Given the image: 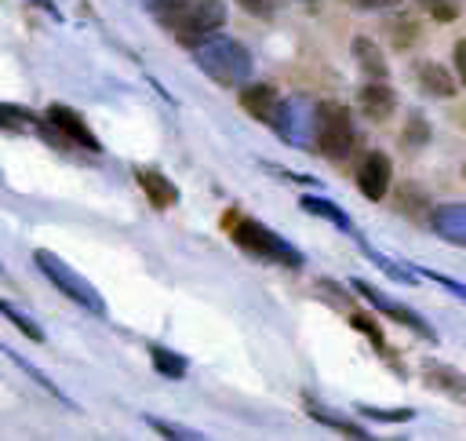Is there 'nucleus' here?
I'll list each match as a JSON object with an SVG mask.
<instances>
[{
  "instance_id": "nucleus-1",
  "label": "nucleus",
  "mask_w": 466,
  "mask_h": 441,
  "mask_svg": "<svg viewBox=\"0 0 466 441\" xmlns=\"http://www.w3.org/2000/svg\"><path fill=\"white\" fill-rule=\"evenodd\" d=\"M222 230H226V237H229L237 248H244L248 255H255V259H262V262H277V266H284V270H302V266H306V255H302L295 244H288V241H284L277 230H269L266 222L240 215L237 208L222 215Z\"/></svg>"
},
{
  "instance_id": "nucleus-2",
  "label": "nucleus",
  "mask_w": 466,
  "mask_h": 441,
  "mask_svg": "<svg viewBox=\"0 0 466 441\" xmlns=\"http://www.w3.org/2000/svg\"><path fill=\"white\" fill-rule=\"evenodd\" d=\"M157 22L175 36V44L193 51L197 44H204L226 26V4L222 0H164Z\"/></svg>"
},
{
  "instance_id": "nucleus-3",
  "label": "nucleus",
  "mask_w": 466,
  "mask_h": 441,
  "mask_svg": "<svg viewBox=\"0 0 466 441\" xmlns=\"http://www.w3.org/2000/svg\"><path fill=\"white\" fill-rule=\"evenodd\" d=\"M193 66H197L211 84H218V87H240V84L251 80V69H255L251 51H248L240 40L222 36V33H215V36H208L204 44L193 47Z\"/></svg>"
},
{
  "instance_id": "nucleus-4",
  "label": "nucleus",
  "mask_w": 466,
  "mask_h": 441,
  "mask_svg": "<svg viewBox=\"0 0 466 441\" xmlns=\"http://www.w3.org/2000/svg\"><path fill=\"white\" fill-rule=\"evenodd\" d=\"M33 262H36V270H40L69 303H76V306L87 310L91 317H106V303H102L98 288H95L84 273H76L66 259H58V255L47 251V248H36V251H33Z\"/></svg>"
},
{
  "instance_id": "nucleus-5",
  "label": "nucleus",
  "mask_w": 466,
  "mask_h": 441,
  "mask_svg": "<svg viewBox=\"0 0 466 441\" xmlns=\"http://www.w3.org/2000/svg\"><path fill=\"white\" fill-rule=\"evenodd\" d=\"M313 142H317V153H324L328 160H346L357 146V128H353V117L342 102L335 98H324L317 102V131H313Z\"/></svg>"
},
{
  "instance_id": "nucleus-6",
  "label": "nucleus",
  "mask_w": 466,
  "mask_h": 441,
  "mask_svg": "<svg viewBox=\"0 0 466 441\" xmlns=\"http://www.w3.org/2000/svg\"><path fill=\"white\" fill-rule=\"evenodd\" d=\"M288 146L295 149H317L313 131H317V102H309L306 95H284L277 120L269 124Z\"/></svg>"
},
{
  "instance_id": "nucleus-7",
  "label": "nucleus",
  "mask_w": 466,
  "mask_h": 441,
  "mask_svg": "<svg viewBox=\"0 0 466 441\" xmlns=\"http://www.w3.org/2000/svg\"><path fill=\"white\" fill-rule=\"evenodd\" d=\"M350 288L360 295V299H368L382 317H390V321H397V324H404V328H411L419 339H426V343H437V332H433V324L422 317V313H415L411 306H404V303H397V299H390L386 292H379L375 284H368V281H350Z\"/></svg>"
},
{
  "instance_id": "nucleus-8",
  "label": "nucleus",
  "mask_w": 466,
  "mask_h": 441,
  "mask_svg": "<svg viewBox=\"0 0 466 441\" xmlns=\"http://www.w3.org/2000/svg\"><path fill=\"white\" fill-rule=\"evenodd\" d=\"M390 179H393V160H390V153H382V149H368V153L357 160L353 182H357L360 197H368V200H382L386 190H390Z\"/></svg>"
},
{
  "instance_id": "nucleus-9",
  "label": "nucleus",
  "mask_w": 466,
  "mask_h": 441,
  "mask_svg": "<svg viewBox=\"0 0 466 441\" xmlns=\"http://www.w3.org/2000/svg\"><path fill=\"white\" fill-rule=\"evenodd\" d=\"M44 113H47V120L69 138V146L87 149V153H102V142H98V135L91 131V124L84 120V113H76V109L66 106V102H51Z\"/></svg>"
},
{
  "instance_id": "nucleus-10",
  "label": "nucleus",
  "mask_w": 466,
  "mask_h": 441,
  "mask_svg": "<svg viewBox=\"0 0 466 441\" xmlns=\"http://www.w3.org/2000/svg\"><path fill=\"white\" fill-rule=\"evenodd\" d=\"M357 109L375 124H386L397 113V91L386 80H368L357 91Z\"/></svg>"
},
{
  "instance_id": "nucleus-11",
  "label": "nucleus",
  "mask_w": 466,
  "mask_h": 441,
  "mask_svg": "<svg viewBox=\"0 0 466 441\" xmlns=\"http://www.w3.org/2000/svg\"><path fill=\"white\" fill-rule=\"evenodd\" d=\"M280 91L273 84H244L240 87V109L251 117V120H262V124H273L277 120V109H280Z\"/></svg>"
},
{
  "instance_id": "nucleus-12",
  "label": "nucleus",
  "mask_w": 466,
  "mask_h": 441,
  "mask_svg": "<svg viewBox=\"0 0 466 441\" xmlns=\"http://www.w3.org/2000/svg\"><path fill=\"white\" fill-rule=\"evenodd\" d=\"M422 383L459 405H466V372L444 364V361H422Z\"/></svg>"
},
{
  "instance_id": "nucleus-13",
  "label": "nucleus",
  "mask_w": 466,
  "mask_h": 441,
  "mask_svg": "<svg viewBox=\"0 0 466 441\" xmlns=\"http://www.w3.org/2000/svg\"><path fill=\"white\" fill-rule=\"evenodd\" d=\"M430 230L441 241L466 248V204H433L430 208Z\"/></svg>"
},
{
  "instance_id": "nucleus-14",
  "label": "nucleus",
  "mask_w": 466,
  "mask_h": 441,
  "mask_svg": "<svg viewBox=\"0 0 466 441\" xmlns=\"http://www.w3.org/2000/svg\"><path fill=\"white\" fill-rule=\"evenodd\" d=\"M135 182L142 186L146 200H149L157 211H167V208L178 204V186H175L164 171H157V168H135Z\"/></svg>"
},
{
  "instance_id": "nucleus-15",
  "label": "nucleus",
  "mask_w": 466,
  "mask_h": 441,
  "mask_svg": "<svg viewBox=\"0 0 466 441\" xmlns=\"http://www.w3.org/2000/svg\"><path fill=\"white\" fill-rule=\"evenodd\" d=\"M302 412L313 419V423H320V426H331V430H339L342 437H353V441H371L375 434H368L360 423H353V419H346V415H335L331 408H324L313 394H302Z\"/></svg>"
},
{
  "instance_id": "nucleus-16",
  "label": "nucleus",
  "mask_w": 466,
  "mask_h": 441,
  "mask_svg": "<svg viewBox=\"0 0 466 441\" xmlns=\"http://www.w3.org/2000/svg\"><path fill=\"white\" fill-rule=\"evenodd\" d=\"M415 80H419V91L430 95V98H451L459 91V80L441 62H419L415 66Z\"/></svg>"
},
{
  "instance_id": "nucleus-17",
  "label": "nucleus",
  "mask_w": 466,
  "mask_h": 441,
  "mask_svg": "<svg viewBox=\"0 0 466 441\" xmlns=\"http://www.w3.org/2000/svg\"><path fill=\"white\" fill-rule=\"evenodd\" d=\"M299 208L306 211V215H317V219H328V222H335L346 237H357L360 230L353 226V219L335 204V200H328V197H320V193H302L299 197Z\"/></svg>"
},
{
  "instance_id": "nucleus-18",
  "label": "nucleus",
  "mask_w": 466,
  "mask_h": 441,
  "mask_svg": "<svg viewBox=\"0 0 466 441\" xmlns=\"http://www.w3.org/2000/svg\"><path fill=\"white\" fill-rule=\"evenodd\" d=\"M353 62H357V69L368 77V80H386L390 77V62H386V55L375 47V40H368V36H353Z\"/></svg>"
},
{
  "instance_id": "nucleus-19",
  "label": "nucleus",
  "mask_w": 466,
  "mask_h": 441,
  "mask_svg": "<svg viewBox=\"0 0 466 441\" xmlns=\"http://www.w3.org/2000/svg\"><path fill=\"white\" fill-rule=\"evenodd\" d=\"M346 321H350V328H353V332H360V335L371 343V350H375L382 361H390V364L404 375V368L397 364V357H393V350H390V343H386V335H382V328H379V321H375L371 313H357V310H350V317H346Z\"/></svg>"
},
{
  "instance_id": "nucleus-20",
  "label": "nucleus",
  "mask_w": 466,
  "mask_h": 441,
  "mask_svg": "<svg viewBox=\"0 0 466 441\" xmlns=\"http://www.w3.org/2000/svg\"><path fill=\"white\" fill-rule=\"evenodd\" d=\"M0 124H4V131H33V135H40V128L47 124V117L44 113H33V109H25V106H15V102H4L0 106Z\"/></svg>"
},
{
  "instance_id": "nucleus-21",
  "label": "nucleus",
  "mask_w": 466,
  "mask_h": 441,
  "mask_svg": "<svg viewBox=\"0 0 466 441\" xmlns=\"http://www.w3.org/2000/svg\"><path fill=\"white\" fill-rule=\"evenodd\" d=\"M149 350V361H153V372L164 375V379H186L189 372V361L182 354H175L171 346H160V343H146Z\"/></svg>"
},
{
  "instance_id": "nucleus-22",
  "label": "nucleus",
  "mask_w": 466,
  "mask_h": 441,
  "mask_svg": "<svg viewBox=\"0 0 466 441\" xmlns=\"http://www.w3.org/2000/svg\"><path fill=\"white\" fill-rule=\"evenodd\" d=\"M353 241L360 244V251H364V255H368V259H371V262H375V266H379V270H382V273H386L390 281H397V284H419V277H422L419 270H411V266H397V262H393L390 255L375 251V248H371V244H368V241H364L360 233H357Z\"/></svg>"
},
{
  "instance_id": "nucleus-23",
  "label": "nucleus",
  "mask_w": 466,
  "mask_h": 441,
  "mask_svg": "<svg viewBox=\"0 0 466 441\" xmlns=\"http://www.w3.org/2000/svg\"><path fill=\"white\" fill-rule=\"evenodd\" d=\"M430 120H426V113L422 109H408L404 113V128H400V142L408 146V149H422L426 142H430Z\"/></svg>"
},
{
  "instance_id": "nucleus-24",
  "label": "nucleus",
  "mask_w": 466,
  "mask_h": 441,
  "mask_svg": "<svg viewBox=\"0 0 466 441\" xmlns=\"http://www.w3.org/2000/svg\"><path fill=\"white\" fill-rule=\"evenodd\" d=\"M386 33H390L393 47H411V44L419 40V26H415V18L404 15V11H397V15L386 18Z\"/></svg>"
},
{
  "instance_id": "nucleus-25",
  "label": "nucleus",
  "mask_w": 466,
  "mask_h": 441,
  "mask_svg": "<svg viewBox=\"0 0 466 441\" xmlns=\"http://www.w3.org/2000/svg\"><path fill=\"white\" fill-rule=\"evenodd\" d=\"M4 354H7V361H15V364H18V368H22V372H25V375H29V379H33V383H36V386L44 390V394H51L55 401H62V405H69V408H73V401H69V397H66V394H62V390H58V386H55V383H51V379H47V375H44V372H40V368L33 364V361L18 357L15 350H4Z\"/></svg>"
},
{
  "instance_id": "nucleus-26",
  "label": "nucleus",
  "mask_w": 466,
  "mask_h": 441,
  "mask_svg": "<svg viewBox=\"0 0 466 441\" xmlns=\"http://www.w3.org/2000/svg\"><path fill=\"white\" fill-rule=\"evenodd\" d=\"M0 310H4V317H7L18 332H25V339H33V343H44V339H47V335H44V328H40L25 310H18L11 299H4V303H0Z\"/></svg>"
},
{
  "instance_id": "nucleus-27",
  "label": "nucleus",
  "mask_w": 466,
  "mask_h": 441,
  "mask_svg": "<svg viewBox=\"0 0 466 441\" xmlns=\"http://www.w3.org/2000/svg\"><path fill=\"white\" fill-rule=\"evenodd\" d=\"M146 423H149L160 437H167V441H204V434H200V430L182 426V423H167V419H157V415H146Z\"/></svg>"
},
{
  "instance_id": "nucleus-28",
  "label": "nucleus",
  "mask_w": 466,
  "mask_h": 441,
  "mask_svg": "<svg viewBox=\"0 0 466 441\" xmlns=\"http://www.w3.org/2000/svg\"><path fill=\"white\" fill-rule=\"evenodd\" d=\"M357 415L375 423H408L415 419V408H379V405H357Z\"/></svg>"
},
{
  "instance_id": "nucleus-29",
  "label": "nucleus",
  "mask_w": 466,
  "mask_h": 441,
  "mask_svg": "<svg viewBox=\"0 0 466 441\" xmlns=\"http://www.w3.org/2000/svg\"><path fill=\"white\" fill-rule=\"evenodd\" d=\"M313 288H317V295H320V299H328L331 306H339V310H353V299H350V292H342V284H335V281L320 277Z\"/></svg>"
},
{
  "instance_id": "nucleus-30",
  "label": "nucleus",
  "mask_w": 466,
  "mask_h": 441,
  "mask_svg": "<svg viewBox=\"0 0 466 441\" xmlns=\"http://www.w3.org/2000/svg\"><path fill=\"white\" fill-rule=\"evenodd\" d=\"M451 55H455V77H459V84H462V91H466V36L455 40Z\"/></svg>"
},
{
  "instance_id": "nucleus-31",
  "label": "nucleus",
  "mask_w": 466,
  "mask_h": 441,
  "mask_svg": "<svg viewBox=\"0 0 466 441\" xmlns=\"http://www.w3.org/2000/svg\"><path fill=\"white\" fill-rule=\"evenodd\" d=\"M262 168H266L269 175H277V179H288V182H299V186H313V179H309V175H295V171H284V168H277V164H269V160H262Z\"/></svg>"
},
{
  "instance_id": "nucleus-32",
  "label": "nucleus",
  "mask_w": 466,
  "mask_h": 441,
  "mask_svg": "<svg viewBox=\"0 0 466 441\" xmlns=\"http://www.w3.org/2000/svg\"><path fill=\"white\" fill-rule=\"evenodd\" d=\"M248 15H262V18H269V11H273V0H237Z\"/></svg>"
},
{
  "instance_id": "nucleus-33",
  "label": "nucleus",
  "mask_w": 466,
  "mask_h": 441,
  "mask_svg": "<svg viewBox=\"0 0 466 441\" xmlns=\"http://www.w3.org/2000/svg\"><path fill=\"white\" fill-rule=\"evenodd\" d=\"M430 11H433V18H441V22L455 18V4H451V0H441V4H433Z\"/></svg>"
},
{
  "instance_id": "nucleus-34",
  "label": "nucleus",
  "mask_w": 466,
  "mask_h": 441,
  "mask_svg": "<svg viewBox=\"0 0 466 441\" xmlns=\"http://www.w3.org/2000/svg\"><path fill=\"white\" fill-rule=\"evenodd\" d=\"M353 7H364V11H382V7H393L397 0H350Z\"/></svg>"
},
{
  "instance_id": "nucleus-35",
  "label": "nucleus",
  "mask_w": 466,
  "mask_h": 441,
  "mask_svg": "<svg viewBox=\"0 0 466 441\" xmlns=\"http://www.w3.org/2000/svg\"><path fill=\"white\" fill-rule=\"evenodd\" d=\"M29 4H36V7H40V11H47L55 22H62V11H58V4H55V0H29Z\"/></svg>"
},
{
  "instance_id": "nucleus-36",
  "label": "nucleus",
  "mask_w": 466,
  "mask_h": 441,
  "mask_svg": "<svg viewBox=\"0 0 466 441\" xmlns=\"http://www.w3.org/2000/svg\"><path fill=\"white\" fill-rule=\"evenodd\" d=\"M138 4H142V11H149L153 18H157V15H160V7H164V0H138Z\"/></svg>"
},
{
  "instance_id": "nucleus-37",
  "label": "nucleus",
  "mask_w": 466,
  "mask_h": 441,
  "mask_svg": "<svg viewBox=\"0 0 466 441\" xmlns=\"http://www.w3.org/2000/svg\"><path fill=\"white\" fill-rule=\"evenodd\" d=\"M419 4H426V7H433V4H441V0H419Z\"/></svg>"
},
{
  "instance_id": "nucleus-38",
  "label": "nucleus",
  "mask_w": 466,
  "mask_h": 441,
  "mask_svg": "<svg viewBox=\"0 0 466 441\" xmlns=\"http://www.w3.org/2000/svg\"><path fill=\"white\" fill-rule=\"evenodd\" d=\"M462 175H466V168H462Z\"/></svg>"
}]
</instances>
